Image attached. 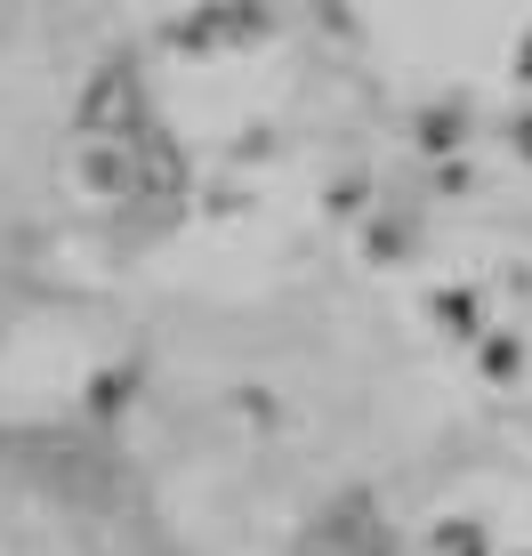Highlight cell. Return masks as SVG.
I'll list each match as a JSON object with an SVG mask.
<instances>
[{"label": "cell", "instance_id": "cell-1", "mask_svg": "<svg viewBox=\"0 0 532 556\" xmlns=\"http://www.w3.org/2000/svg\"><path fill=\"white\" fill-rule=\"evenodd\" d=\"M307 548L315 556H388L395 541H388V525H379V501L355 484V492H339V501L322 508V525H315Z\"/></svg>", "mask_w": 532, "mask_h": 556}, {"label": "cell", "instance_id": "cell-2", "mask_svg": "<svg viewBox=\"0 0 532 556\" xmlns=\"http://www.w3.org/2000/svg\"><path fill=\"white\" fill-rule=\"evenodd\" d=\"M435 556H484V525H435Z\"/></svg>", "mask_w": 532, "mask_h": 556}]
</instances>
